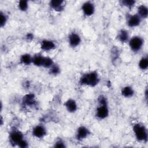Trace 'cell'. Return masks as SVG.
Returning <instances> with one entry per match:
<instances>
[{
  "label": "cell",
  "mask_w": 148,
  "mask_h": 148,
  "mask_svg": "<svg viewBox=\"0 0 148 148\" xmlns=\"http://www.w3.org/2000/svg\"><path fill=\"white\" fill-rule=\"evenodd\" d=\"M99 82V77L96 71H91L83 74L80 78L79 84L82 86L95 87Z\"/></svg>",
  "instance_id": "6da1fadb"
},
{
  "label": "cell",
  "mask_w": 148,
  "mask_h": 148,
  "mask_svg": "<svg viewBox=\"0 0 148 148\" xmlns=\"http://www.w3.org/2000/svg\"><path fill=\"white\" fill-rule=\"evenodd\" d=\"M117 38L118 40L122 43H125L128 42L130 39V36L128 32L126 29H121L117 34Z\"/></svg>",
  "instance_id": "5bb4252c"
},
{
  "label": "cell",
  "mask_w": 148,
  "mask_h": 148,
  "mask_svg": "<svg viewBox=\"0 0 148 148\" xmlns=\"http://www.w3.org/2000/svg\"><path fill=\"white\" fill-rule=\"evenodd\" d=\"M40 49L45 51H51L54 49L56 47V45L53 40L49 39L42 40L40 42Z\"/></svg>",
  "instance_id": "30bf717a"
},
{
  "label": "cell",
  "mask_w": 148,
  "mask_h": 148,
  "mask_svg": "<svg viewBox=\"0 0 148 148\" xmlns=\"http://www.w3.org/2000/svg\"><path fill=\"white\" fill-rule=\"evenodd\" d=\"M32 134L35 138H42L46 134V129L43 125L41 124L36 125L33 128L32 131Z\"/></svg>",
  "instance_id": "9c48e42d"
},
{
  "label": "cell",
  "mask_w": 148,
  "mask_h": 148,
  "mask_svg": "<svg viewBox=\"0 0 148 148\" xmlns=\"http://www.w3.org/2000/svg\"><path fill=\"white\" fill-rule=\"evenodd\" d=\"M144 40L140 36H135L130 38L128 40L130 49L134 52L139 51L142 48Z\"/></svg>",
  "instance_id": "277c9868"
},
{
  "label": "cell",
  "mask_w": 148,
  "mask_h": 148,
  "mask_svg": "<svg viewBox=\"0 0 148 148\" xmlns=\"http://www.w3.org/2000/svg\"><path fill=\"white\" fill-rule=\"evenodd\" d=\"M54 64L53 60L49 57H44V60H43V64H42V66L45 68H50V67H51Z\"/></svg>",
  "instance_id": "d6986e66"
},
{
  "label": "cell",
  "mask_w": 148,
  "mask_h": 148,
  "mask_svg": "<svg viewBox=\"0 0 148 148\" xmlns=\"http://www.w3.org/2000/svg\"><path fill=\"white\" fill-rule=\"evenodd\" d=\"M44 56L40 54H36L32 56V64L36 66H42Z\"/></svg>",
  "instance_id": "e0dca14e"
},
{
  "label": "cell",
  "mask_w": 148,
  "mask_h": 148,
  "mask_svg": "<svg viewBox=\"0 0 148 148\" xmlns=\"http://www.w3.org/2000/svg\"><path fill=\"white\" fill-rule=\"evenodd\" d=\"M18 9L23 12L26 11L28 8V3L27 1H20L18 3Z\"/></svg>",
  "instance_id": "7402d4cb"
},
{
  "label": "cell",
  "mask_w": 148,
  "mask_h": 148,
  "mask_svg": "<svg viewBox=\"0 0 148 148\" xmlns=\"http://www.w3.org/2000/svg\"><path fill=\"white\" fill-rule=\"evenodd\" d=\"M49 72L51 75H56L60 72V68L57 64H54L51 67L49 68Z\"/></svg>",
  "instance_id": "603a6c76"
},
{
  "label": "cell",
  "mask_w": 148,
  "mask_h": 148,
  "mask_svg": "<svg viewBox=\"0 0 148 148\" xmlns=\"http://www.w3.org/2000/svg\"><path fill=\"white\" fill-rule=\"evenodd\" d=\"M142 18L137 14H128L127 17V24L130 27L133 28L138 26L141 23Z\"/></svg>",
  "instance_id": "52a82bcc"
},
{
  "label": "cell",
  "mask_w": 148,
  "mask_h": 148,
  "mask_svg": "<svg viewBox=\"0 0 148 148\" xmlns=\"http://www.w3.org/2000/svg\"><path fill=\"white\" fill-rule=\"evenodd\" d=\"M137 14L142 18H146L148 14V9L147 6L144 5H141L138 8Z\"/></svg>",
  "instance_id": "ac0fdd59"
},
{
  "label": "cell",
  "mask_w": 148,
  "mask_h": 148,
  "mask_svg": "<svg viewBox=\"0 0 148 148\" xmlns=\"http://www.w3.org/2000/svg\"><path fill=\"white\" fill-rule=\"evenodd\" d=\"M1 14V22H0V24H1V27L2 28L3 27L8 21V16H6V14L3 12H1L0 13Z\"/></svg>",
  "instance_id": "cb8c5ba5"
},
{
  "label": "cell",
  "mask_w": 148,
  "mask_h": 148,
  "mask_svg": "<svg viewBox=\"0 0 148 148\" xmlns=\"http://www.w3.org/2000/svg\"><path fill=\"white\" fill-rule=\"evenodd\" d=\"M54 147H65V145L64 142L62 140L60 139V140H58L55 143Z\"/></svg>",
  "instance_id": "484cf974"
},
{
  "label": "cell",
  "mask_w": 148,
  "mask_h": 148,
  "mask_svg": "<svg viewBox=\"0 0 148 148\" xmlns=\"http://www.w3.org/2000/svg\"><path fill=\"white\" fill-rule=\"evenodd\" d=\"M20 61L24 65H29L32 64V56L28 53L24 54L21 56Z\"/></svg>",
  "instance_id": "2e32d148"
},
{
  "label": "cell",
  "mask_w": 148,
  "mask_h": 148,
  "mask_svg": "<svg viewBox=\"0 0 148 148\" xmlns=\"http://www.w3.org/2000/svg\"><path fill=\"white\" fill-rule=\"evenodd\" d=\"M121 3L123 5H124L125 7H127L128 8H131L132 6H134L135 3V1L132 0H125V1H121Z\"/></svg>",
  "instance_id": "d4e9b609"
},
{
  "label": "cell",
  "mask_w": 148,
  "mask_h": 148,
  "mask_svg": "<svg viewBox=\"0 0 148 148\" xmlns=\"http://www.w3.org/2000/svg\"><path fill=\"white\" fill-rule=\"evenodd\" d=\"M18 146L21 148H25L28 146V142L24 139L18 145Z\"/></svg>",
  "instance_id": "4316f807"
},
{
  "label": "cell",
  "mask_w": 148,
  "mask_h": 148,
  "mask_svg": "<svg viewBox=\"0 0 148 148\" xmlns=\"http://www.w3.org/2000/svg\"><path fill=\"white\" fill-rule=\"evenodd\" d=\"M139 67L142 70H146L148 66V59L147 57H142L138 63Z\"/></svg>",
  "instance_id": "ffe728a7"
},
{
  "label": "cell",
  "mask_w": 148,
  "mask_h": 148,
  "mask_svg": "<svg viewBox=\"0 0 148 148\" xmlns=\"http://www.w3.org/2000/svg\"><path fill=\"white\" fill-rule=\"evenodd\" d=\"M64 106L66 110L71 113H73L76 111L77 105L76 101L73 99H68L64 103Z\"/></svg>",
  "instance_id": "4fadbf2b"
},
{
  "label": "cell",
  "mask_w": 148,
  "mask_h": 148,
  "mask_svg": "<svg viewBox=\"0 0 148 148\" xmlns=\"http://www.w3.org/2000/svg\"><path fill=\"white\" fill-rule=\"evenodd\" d=\"M64 1L60 0H53L50 2V6L56 12H61L64 8Z\"/></svg>",
  "instance_id": "7c38bea8"
},
{
  "label": "cell",
  "mask_w": 148,
  "mask_h": 148,
  "mask_svg": "<svg viewBox=\"0 0 148 148\" xmlns=\"http://www.w3.org/2000/svg\"><path fill=\"white\" fill-rule=\"evenodd\" d=\"M89 134L90 131L87 127L84 126H80L77 130L76 137L78 140H82L86 139Z\"/></svg>",
  "instance_id": "8fae6325"
},
{
  "label": "cell",
  "mask_w": 148,
  "mask_h": 148,
  "mask_svg": "<svg viewBox=\"0 0 148 148\" xmlns=\"http://www.w3.org/2000/svg\"><path fill=\"white\" fill-rule=\"evenodd\" d=\"M82 10L84 16L90 17L95 12V6L94 3L90 1H87L82 5Z\"/></svg>",
  "instance_id": "8992f818"
},
{
  "label": "cell",
  "mask_w": 148,
  "mask_h": 148,
  "mask_svg": "<svg viewBox=\"0 0 148 148\" xmlns=\"http://www.w3.org/2000/svg\"><path fill=\"white\" fill-rule=\"evenodd\" d=\"M9 142L14 146H18V143L24 139L23 134L18 130H13L9 134Z\"/></svg>",
  "instance_id": "5b68a950"
},
{
  "label": "cell",
  "mask_w": 148,
  "mask_h": 148,
  "mask_svg": "<svg viewBox=\"0 0 148 148\" xmlns=\"http://www.w3.org/2000/svg\"><path fill=\"white\" fill-rule=\"evenodd\" d=\"M23 102L27 105H32L34 104L35 101H34V97L32 95V94H28L24 97Z\"/></svg>",
  "instance_id": "44dd1931"
},
{
  "label": "cell",
  "mask_w": 148,
  "mask_h": 148,
  "mask_svg": "<svg viewBox=\"0 0 148 148\" xmlns=\"http://www.w3.org/2000/svg\"><path fill=\"white\" fill-rule=\"evenodd\" d=\"M82 39L80 35L76 32H72L68 36V42L70 46L72 47H76L78 46L81 43Z\"/></svg>",
  "instance_id": "ba28073f"
},
{
  "label": "cell",
  "mask_w": 148,
  "mask_h": 148,
  "mask_svg": "<svg viewBox=\"0 0 148 148\" xmlns=\"http://www.w3.org/2000/svg\"><path fill=\"white\" fill-rule=\"evenodd\" d=\"M98 102L99 105L96 109L95 116L99 119H105L109 116V113L106 98L101 95L98 99Z\"/></svg>",
  "instance_id": "7a4b0ae2"
},
{
  "label": "cell",
  "mask_w": 148,
  "mask_h": 148,
  "mask_svg": "<svg viewBox=\"0 0 148 148\" xmlns=\"http://www.w3.org/2000/svg\"><path fill=\"white\" fill-rule=\"evenodd\" d=\"M134 135L139 142H146L147 140V131L146 127L140 123L135 124L132 127Z\"/></svg>",
  "instance_id": "3957f363"
},
{
  "label": "cell",
  "mask_w": 148,
  "mask_h": 148,
  "mask_svg": "<svg viewBox=\"0 0 148 148\" xmlns=\"http://www.w3.org/2000/svg\"><path fill=\"white\" fill-rule=\"evenodd\" d=\"M121 94L125 98H130L133 96L134 94V91L131 86H126L122 88L121 91Z\"/></svg>",
  "instance_id": "9a60e30c"
}]
</instances>
